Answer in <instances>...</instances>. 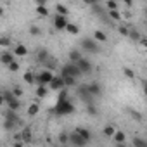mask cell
Returning a JSON list of instances; mask_svg holds the SVG:
<instances>
[{
  "label": "cell",
  "mask_w": 147,
  "mask_h": 147,
  "mask_svg": "<svg viewBox=\"0 0 147 147\" xmlns=\"http://www.w3.org/2000/svg\"><path fill=\"white\" fill-rule=\"evenodd\" d=\"M114 131H116V128H114L113 125H107V126L104 128V135H106V137H111V138H113Z\"/></svg>",
  "instance_id": "cell-33"
},
{
  "label": "cell",
  "mask_w": 147,
  "mask_h": 147,
  "mask_svg": "<svg viewBox=\"0 0 147 147\" xmlns=\"http://www.w3.org/2000/svg\"><path fill=\"white\" fill-rule=\"evenodd\" d=\"M118 30H119V33H121L123 36H128V31H130V30H128V26H119Z\"/></svg>",
  "instance_id": "cell-43"
},
{
  "label": "cell",
  "mask_w": 147,
  "mask_h": 147,
  "mask_svg": "<svg viewBox=\"0 0 147 147\" xmlns=\"http://www.w3.org/2000/svg\"><path fill=\"white\" fill-rule=\"evenodd\" d=\"M76 94H78V97L82 99V100H85V102H92V95L88 94V90H87V85H78V88H76Z\"/></svg>",
  "instance_id": "cell-7"
},
{
  "label": "cell",
  "mask_w": 147,
  "mask_h": 147,
  "mask_svg": "<svg viewBox=\"0 0 147 147\" xmlns=\"http://www.w3.org/2000/svg\"><path fill=\"white\" fill-rule=\"evenodd\" d=\"M5 119H7V121H12L14 125H19V123H21L19 118H18V114H16L14 111H9V109L5 111Z\"/></svg>",
  "instance_id": "cell-16"
},
{
  "label": "cell",
  "mask_w": 147,
  "mask_h": 147,
  "mask_svg": "<svg viewBox=\"0 0 147 147\" xmlns=\"http://www.w3.org/2000/svg\"><path fill=\"white\" fill-rule=\"evenodd\" d=\"M106 14H107L113 21H121V18H123V14H121L119 11H107Z\"/></svg>",
  "instance_id": "cell-20"
},
{
  "label": "cell",
  "mask_w": 147,
  "mask_h": 147,
  "mask_svg": "<svg viewBox=\"0 0 147 147\" xmlns=\"http://www.w3.org/2000/svg\"><path fill=\"white\" fill-rule=\"evenodd\" d=\"M49 87H50V90H61V88H64L62 78H61V76H54L52 82L49 83Z\"/></svg>",
  "instance_id": "cell-12"
},
{
  "label": "cell",
  "mask_w": 147,
  "mask_h": 147,
  "mask_svg": "<svg viewBox=\"0 0 147 147\" xmlns=\"http://www.w3.org/2000/svg\"><path fill=\"white\" fill-rule=\"evenodd\" d=\"M75 133H76V135H78L80 138H83V140H85L87 144H88V142H90V138H92V135H90V131H88L87 128H82V126H78V128L75 130Z\"/></svg>",
  "instance_id": "cell-11"
},
{
  "label": "cell",
  "mask_w": 147,
  "mask_h": 147,
  "mask_svg": "<svg viewBox=\"0 0 147 147\" xmlns=\"http://www.w3.org/2000/svg\"><path fill=\"white\" fill-rule=\"evenodd\" d=\"M67 142H69V135H67V133H64V131H62V133H59V144H61L62 147H66V144H67Z\"/></svg>",
  "instance_id": "cell-31"
},
{
  "label": "cell",
  "mask_w": 147,
  "mask_h": 147,
  "mask_svg": "<svg viewBox=\"0 0 147 147\" xmlns=\"http://www.w3.org/2000/svg\"><path fill=\"white\" fill-rule=\"evenodd\" d=\"M76 67L80 69V73H82V75H87V73H90V71H92V62H90L88 59L82 57V59L76 62Z\"/></svg>",
  "instance_id": "cell-5"
},
{
  "label": "cell",
  "mask_w": 147,
  "mask_h": 147,
  "mask_svg": "<svg viewBox=\"0 0 147 147\" xmlns=\"http://www.w3.org/2000/svg\"><path fill=\"white\" fill-rule=\"evenodd\" d=\"M128 36H130L133 42H138V40H140V35H138V31H137V30H133V28L128 31Z\"/></svg>",
  "instance_id": "cell-34"
},
{
  "label": "cell",
  "mask_w": 147,
  "mask_h": 147,
  "mask_svg": "<svg viewBox=\"0 0 147 147\" xmlns=\"http://www.w3.org/2000/svg\"><path fill=\"white\" fill-rule=\"evenodd\" d=\"M62 78V83H64V87L67 88V87H75L76 85V80L75 78H71V76H61Z\"/></svg>",
  "instance_id": "cell-21"
},
{
  "label": "cell",
  "mask_w": 147,
  "mask_h": 147,
  "mask_svg": "<svg viewBox=\"0 0 147 147\" xmlns=\"http://www.w3.org/2000/svg\"><path fill=\"white\" fill-rule=\"evenodd\" d=\"M23 78H24V82H26V83H30V85H31V83H35V75H33L31 71H26Z\"/></svg>",
  "instance_id": "cell-32"
},
{
  "label": "cell",
  "mask_w": 147,
  "mask_h": 147,
  "mask_svg": "<svg viewBox=\"0 0 147 147\" xmlns=\"http://www.w3.org/2000/svg\"><path fill=\"white\" fill-rule=\"evenodd\" d=\"M38 111H40V107H38V104H31L30 107H28V116H36L38 114Z\"/></svg>",
  "instance_id": "cell-27"
},
{
  "label": "cell",
  "mask_w": 147,
  "mask_h": 147,
  "mask_svg": "<svg viewBox=\"0 0 147 147\" xmlns=\"http://www.w3.org/2000/svg\"><path fill=\"white\" fill-rule=\"evenodd\" d=\"M128 113H130V116H131L135 121H142V113H138V111H135V109H130Z\"/></svg>",
  "instance_id": "cell-35"
},
{
  "label": "cell",
  "mask_w": 147,
  "mask_h": 147,
  "mask_svg": "<svg viewBox=\"0 0 147 147\" xmlns=\"http://www.w3.org/2000/svg\"><path fill=\"white\" fill-rule=\"evenodd\" d=\"M12 45V40H11V36H0V47H5V49H9Z\"/></svg>",
  "instance_id": "cell-26"
},
{
  "label": "cell",
  "mask_w": 147,
  "mask_h": 147,
  "mask_svg": "<svg viewBox=\"0 0 147 147\" xmlns=\"http://www.w3.org/2000/svg\"><path fill=\"white\" fill-rule=\"evenodd\" d=\"M14 147H24V145H23L21 142H16V144H14Z\"/></svg>",
  "instance_id": "cell-46"
},
{
  "label": "cell",
  "mask_w": 147,
  "mask_h": 147,
  "mask_svg": "<svg viewBox=\"0 0 147 147\" xmlns=\"http://www.w3.org/2000/svg\"><path fill=\"white\" fill-rule=\"evenodd\" d=\"M14 55L24 57V55H28V49H26L23 43H19V45H16V49H14Z\"/></svg>",
  "instance_id": "cell-17"
},
{
  "label": "cell",
  "mask_w": 147,
  "mask_h": 147,
  "mask_svg": "<svg viewBox=\"0 0 147 147\" xmlns=\"http://www.w3.org/2000/svg\"><path fill=\"white\" fill-rule=\"evenodd\" d=\"M40 33H42V30H40L38 26H31V28H30V35H33V36H40Z\"/></svg>",
  "instance_id": "cell-41"
},
{
  "label": "cell",
  "mask_w": 147,
  "mask_h": 147,
  "mask_svg": "<svg viewBox=\"0 0 147 147\" xmlns=\"http://www.w3.org/2000/svg\"><path fill=\"white\" fill-rule=\"evenodd\" d=\"M69 142H71L73 145H75V147H85V145H87V142H85L83 138H80L75 131H73V133L69 135Z\"/></svg>",
  "instance_id": "cell-10"
},
{
  "label": "cell",
  "mask_w": 147,
  "mask_h": 147,
  "mask_svg": "<svg viewBox=\"0 0 147 147\" xmlns=\"http://www.w3.org/2000/svg\"><path fill=\"white\" fill-rule=\"evenodd\" d=\"M94 40L95 42H107V35L104 31H100V30H95L94 31Z\"/></svg>",
  "instance_id": "cell-18"
},
{
  "label": "cell",
  "mask_w": 147,
  "mask_h": 147,
  "mask_svg": "<svg viewBox=\"0 0 147 147\" xmlns=\"http://www.w3.org/2000/svg\"><path fill=\"white\" fill-rule=\"evenodd\" d=\"M61 76H71V78H80L82 76V73H80V69L76 67V64H73V62H69V64H64V67L61 69Z\"/></svg>",
  "instance_id": "cell-2"
},
{
  "label": "cell",
  "mask_w": 147,
  "mask_h": 147,
  "mask_svg": "<svg viewBox=\"0 0 147 147\" xmlns=\"http://www.w3.org/2000/svg\"><path fill=\"white\" fill-rule=\"evenodd\" d=\"M66 100H67V90H66V87H64V88H61V90H59L57 104H59V102H66Z\"/></svg>",
  "instance_id": "cell-25"
},
{
  "label": "cell",
  "mask_w": 147,
  "mask_h": 147,
  "mask_svg": "<svg viewBox=\"0 0 147 147\" xmlns=\"http://www.w3.org/2000/svg\"><path fill=\"white\" fill-rule=\"evenodd\" d=\"M66 31H67V33H71V35H78V33H80V28H78L76 24H73V23H67Z\"/></svg>",
  "instance_id": "cell-22"
},
{
  "label": "cell",
  "mask_w": 147,
  "mask_h": 147,
  "mask_svg": "<svg viewBox=\"0 0 147 147\" xmlns=\"http://www.w3.org/2000/svg\"><path fill=\"white\" fill-rule=\"evenodd\" d=\"M133 147H147L145 138H142V137H133Z\"/></svg>",
  "instance_id": "cell-23"
},
{
  "label": "cell",
  "mask_w": 147,
  "mask_h": 147,
  "mask_svg": "<svg viewBox=\"0 0 147 147\" xmlns=\"http://www.w3.org/2000/svg\"><path fill=\"white\" fill-rule=\"evenodd\" d=\"M11 94H12L16 99H19V97H23V88H21V87H14Z\"/></svg>",
  "instance_id": "cell-38"
},
{
  "label": "cell",
  "mask_w": 147,
  "mask_h": 147,
  "mask_svg": "<svg viewBox=\"0 0 147 147\" xmlns=\"http://www.w3.org/2000/svg\"><path fill=\"white\" fill-rule=\"evenodd\" d=\"M16 138H19V140H24V142H30L31 140V130L26 126V128H23V131L16 137Z\"/></svg>",
  "instance_id": "cell-15"
},
{
  "label": "cell",
  "mask_w": 147,
  "mask_h": 147,
  "mask_svg": "<svg viewBox=\"0 0 147 147\" xmlns=\"http://www.w3.org/2000/svg\"><path fill=\"white\" fill-rule=\"evenodd\" d=\"M12 61H14V54L12 52H9V50H2V52H0V62H2V64L9 66Z\"/></svg>",
  "instance_id": "cell-9"
},
{
  "label": "cell",
  "mask_w": 147,
  "mask_h": 147,
  "mask_svg": "<svg viewBox=\"0 0 147 147\" xmlns=\"http://www.w3.org/2000/svg\"><path fill=\"white\" fill-rule=\"evenodd\" d=\"M106 9H107V11H118V2L109 0V2H106Z\"/></svg>",
  "instance_id": "cell-36"
},
{
  "label": "cell",
  "mask_w": 147,
  "mask_h": 147,
  "mask_svg": "<svg viewBox=\"0 0 147 147\" xmlns=\"http://www.w3.org/2000/svg\"><path fill=\"white\" fill-rule=\"evenodd\" d=\"M14 126H16V125H14L12 121H7V119L4 121V128H5V130H14Z\"/></svg>",
  "instance_id": "cell-42"
},
{
  "label": "cell",
  "mask_w": 147,
  "mask_h": 147,
  "mask_svg": "<svg viewBox=\"0 0 147 147\" xmlns=\"http://www.w3.org/2000/svg\"><path fill=\"white\" fill-rule=\"evenodd\" d=\"M87 90H88V94H90L92 97H99V95L102 94V87H100V83H97V82H92L90 85H87Z\"/></svg>",
  "instance_id": "cell-8"
},
{
  "label": "cell",
  "mask_w": 147,
  "mask_h": 147,
  "mask_svg": "<svg viewBox=\"0 0 147 147\" xmlns=\"http://www.w3.org/2000/svg\"><path fill=\"white\" fill-rule=\"evenodd\" d=\"M7 67H9V71H11V73H16V71H19V62L12 61V62H11V64H9Z\"/></svg>",
  "instance_id": "cell-39"
},
{
  "label": "cell",
  "mask_w": 147,
  "mask_h": 147,
  "mask_svg": "<svg viewBox=\"0 0 147 147\" xmlns=\"http://www.w3.org/2000/svg\"><path fill=\"white\" fill-rule=\"evenodd\" d=\"M54 75H52V71L45 69L42 73H38V75H35V83H38V87H47L50 82H52Z\"/></svg>",
  "instance_id": "cell-3"
},
{
  "label": "cell",
  "mask_w": 147,
  "mask_h": 147,
  "mask_svg": "<svg viewBox=\"0 0 147 147\" xmlns=\"http://www.w3.org/2000/svg\"><path fill=\"white\" fill-rule=\"evenodd\" d=\"M55 11H57V14H59V16H64V18H66V16H67V12H69V11H67V7H66V5H62V4H57V5H55Z\"/></svg>",
  "instance_id": "cell-24"
},
{
  "label": "cell",
  "mask_w": 147,
  "mask_h": 147,
  "mask_svg": "<svg viewBox=\"0 0 147 147\" xmlns=\"http://www.w3.org/2000/svg\"><path fill=\"white\" fill-rule=\"evenodd\" d=\"M49 57H50V54H49V50H47V49H40V50L36 52V61H38V62H42V64H43Z\"/></svg>",
  "instance_id": "cell-13"
},
{
  "label": "cell",
  "mask_w": 147,
  "mask_h": 147,
  "mask_svg": "<svg viewBox=\"0 0 147 147\" xmlns=\"http://www.w3.org/2000/svg\"><path fill=\"white\" fill-rule=\"evenodd\" d=\"M82 49L90 52V54H97L99 52V45H97V42L94 38H83L82 40Z\"/></svg>",
  "instance_id": "cell-4"
},
{
  "label": "cell",
  "mask_w": 147,
  "mask_h": 147,
  "mask_svg": "<svg viewBox=\"0 0 147 147\" xmlns=\"http://www.w3.org/2000/svg\"><path fill=\"white\" fill-rule=\"evenodd\" d=\"M87 113L90 114V116H97L99 113H97V107L94 106V104H88V107H87Z\"/></svg>",
  "instance_id": "cell-40"
},
{
  "label": "cell",
  "mask_w": 147,
  "mask_h": 147,
  "mask_svg": "<svg viewBox=\"0 0 147 147\" xmlns=\"http://www.w3.org/2000/svg\"><path fill=\"white\" fill-rule=\"evenodd\" d=\"M54 113H55L57 116H67V114H73V113H75V104L69 102V100H66V102H59V104H55Z\"/></svg>",
  "instance_id": "cell-1"
},
{
  "label": "cell",
  "mask_w": 147,
  "mask_h": 147,
  "mask_svg": "<svg viewBox=\"0 0 147 147\" xmlns=\"http://www.w3.org/2000/svg\"><path fill=\"white\" fill-rule=\"evenodd\" d=\"M113 140H114L116 144H125V140H126V133L121 131V130H116L114 135H113Z\"/></svg>",
  "instance_id": "cell-14"
},
{
  "label": "cell",
  "mask_w": 147,
  "mask_h": 147,
  "mask_svg": "<svg viewBox=\"0 0 147 147\" xmlns=\"http://www.w3.org/2000/svg\"><path fill=\"white\" fill-rule=\"evenodd\" d=\"M43 66H45V67H49V71H52V69H54V67H55V61H54V59H50V57H49V59H47V61H45V62H43Z\"/></svg>",
  "instance_id": "cell-37"
},
{
  "label": "cell",
  "mask_w": 147,
  "mask_h": 147,
  "mask_svg": "<svg viewBox=\"0 0 147 147\" xmlns=\"http://www.w3.org/2000/svg\"><path fill=\"white\" fill-rule=\"evenodd\" d=\"M116 147H126L125 144H116Z\"/></svg>",
  "instance_id": "cell-47"
},
{
  "label": "cell",
  "mask_w": 147,
  "mask_h": 147,
  "mask_svg": "<svg viewBox=\"0 0 147 147\" xmlns=\"http://www.w3.org/2000/svg\"><path fill=\"white\" fill-rule=\"evenodd\" d=\"M138 42H140V45H142V47H147V40H145V38H142V36H140V40H138Z\"/></svg>",
  "instance_id": "cell-44"
},
{
  "label": "cell",
  "mask_w": 147,
  "mask_h": 147,
  "mask_svg": "<svg viewBox=\"0 0 147 147\" xmlns=\"http://www.w3.org/2000/svg\"><path fill=\"white\" fill-rule=\"evenodd\" d=\"M66 26H67V19H66L64 16L55 14V16H54V28H55L57 31H62V30H66Z\"/></svg>",
  "instance_id": "cell-6"
},
{
  "label": "cell",
  "mask_w": 147,
  "mask_h": 147,
  "mask_svg": "<svg viewBox=\"0 0 147 147\" xmlns=\"http://www.w3.org/2000/svg\"><path fill=\"white\" fill-rule=\"evenodd\" d=\"M36 14L42 16V18H45V16H49V9L45 5H36Z\"/></svg>",
  "instance_id": "cell-29"
},
{
  "label": "cell",
  "mask_w": 147,
  "mask_h": 147,
  "mask_svg": "<svg viewBox=\"0 0 147 147\" xmlns=\"http://www.w3.org/2000/svg\"><path fill=\"white\" fill-rule=\"evenodd\" d=\"M123 75L126 78H130V80H135V71L131 67H123Z\"/></svg>",
  "instance_id": "cell-28"
},
{
  "label": "cell",
  "mask_w": 147,
  "mask_h": 147,
  "mask_svg": "<svg viewBox=\"0 0 147 147\" xmlns=\"http://www.w3.org/2000/svg\"><path fill=\"white\" fill-rule=\"evenodd\" d=\"M47 92H49V90H47V87H38V88H36V92H35V95H36L38 99H43V97L47 95Z\"/></svg>",
  "instance_id": "cell-30"
},
{
  "label": "cell",
  "mask_w": 147,
  "mask_h": 147,
  "mask_svg": "<svg viewBox=\"0 0 147 147\" xmlns=\"http://www.w3.org/2000/svg\"><path fill=\"white\" fill-rule=\"evenodd\" d=\"M4 106V97H2V94H0V107Z\"/></svg>",
  "instance_id": "cell-45"
},
{
  "label": "cell",
  "mask_w": 147,
  "mask_h": 147,
  "mask_svg": "<svg viewBox=\"0 0 147 147\" xmlns=\"http://www.w3.org/2000/svg\"><path fill=\"white\" fill-rule=\"evenodd\" d=\"M82 57H83V55H82L78 50H71V52H69V61H71L73 64H76V62H78Z\"/></svg>",
  "instance_id": "cell-19"
},
{
  "label": "cell",
  "mask_w": 147,
  "mask_h": 147,
  "mask_svg": "<svg viewBox=\"0 0 147 147\" xmlns=\"http://www.w3.org/2000/svg\"><path fill=\"white\" fill-rule=\"evenodd\" d=\"M0 16H4V9L2 7H0Z\"/></svg>",
  "instance_id": "cell-48"
}]
</instances>
